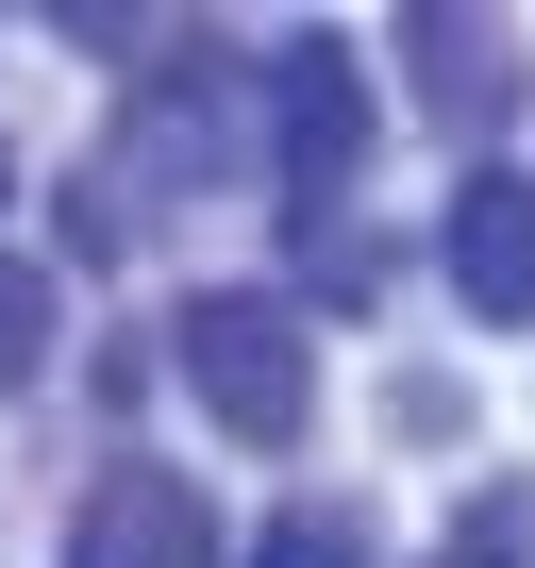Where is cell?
<instances>
[{
    "label": "cell",
    "instance_id": "cell-1",
    "mask_svg": "<svg viewBox=\"0 0 535 568\" xmlns=\"http://www.w3.org/2000/svg\"><path fill=\"white\" fill-rule=\"evenodd\" d=\"M168 368L201 385V418L234 452H285L319 418V335H302L285 284H184V302H168Z\"/></svg>",
    "mask_w": 535,
    "mask_h": 568
},
{
    "label": "cell",
    "instance_id": "cell-2",
    "mask_svg": "<svg viewBox=\"0 0 535 568\" xmlns=\"http://www.w3.org/2000/svg\"><path fill=\"white\" fill-rule=\"evenodd\" d=\"M369 134H385V101H369L352 34H285V68H268V201H285V234H335Z\"/></svg>",
    "mask_w": 535,
    "mask_h": 568
},
{
    "label": "cell",
    "instance_id": "cell-3",
    "mask_svg": "<svg viewBox=\"0 0 535 568\" xmlns=\"http://www.w3.org/2000/svg\"><path fill=\"white\" fill-rule=\"evenodd\" d=\"M68 568H218V501L151 452H118L84 501H68Z\"/></svg>",
    "mask_w": 535,
    "mask_h": 568
},
{
    "label": "cell",
    "instance_id": "cell-4",
    "mask_svg": "<svg viewBox=\"0 0 535 568\" xmlns=\"http://www.w3.org/2000/svg\"><path fill=\"white\" fill-rule=\"evenodd\" d=\"M435 267H452V302H468L485 335H518V318H535V184H518V168H468L452 217H435Z\"/></svg>",
    "mask_w": 535,
    "mask_h": 568
},
{
    "label": "cell",
    "instance_id": "cell-5",
    "mask_svg": "<svg viewBox=\"0 0 535 568\" xmlns=\"http://www.w3.org/2000/svg\"><path fill=\"white\" fill-rule=\"evenodd\" d=\"M402 84H418L435 134H502V118H518V34L435 0V18H402Z\"/></svg>",
    "mask_w": 535,
    "mask_h": 568
},
{
    "label": "cell",
    "instance_id": "cell-6",
    "mask_svg": "<svg viewBox=\"0 0 535 568\" xmlns=\"http://www.w3.org/2000/svg\"><path fill=\"white\" fill-rule=\"evenodd\" d=\"M51 335H68V302H51V267L0 234V385H34L51 368Z\"/></svg>",
    "mask_w": 535,
    "mask_h": 568
},
{
    "label": "cell",
    "instance_id": "cell-7",
    "mask_svg": "<svg viewBox=\"0 0 535 568\" xmlns=\"http://www.w3.org/2000/svg\"><path fill=\"white\" fill-rule=\"evenodd\" d=\"M251 568H369V518L352 501H285V518L251 535Z\"/></svg>",
    "mask_w": 535,
    "mask_h": 568
},
{
    "label": "cell",
    "instance_id": "cell-8",
    "mask_svg": "<svg viewBox=\"0 0 535 568\" xmlns=\"http://www.w3.org/2000/svg\"><path fill=\"white\" fill-rule=\"evenodd\" d=\"M518 551H535V485H485V501L452 518V551H435V568H518Z\"/></svg>",
    "mask_w": 535,
    "mask_h": 568
},
{
    "label": "cell",
    "instance_id": "cell-9",
    "mask_svg": "<svg viewBox=\"0 0 535 568\" xmlns=\"http://www.w3.org/2000/svg\"><path fill=\"white\" fill-rule=\"evenodd\" d=\"M385 418H402V435L435 452V435H468V385H435V368H402V385H385Z\"/></svg>",
    "mask_w": 535,
    "mask_h": 568
},
{
    "label": "cell",
    "instance_id": "cell-10",
    "mask_svg": "<svg viewBox=\"0 0 535 568\" xmlns=\"http://www.w3.org/2000/svg\"><path fill=\"white\" fill-rule=\"evenodd\" d=\"M0 217H18V151H0Z\"/></svg>",
    "mask_w": 535,
    "mask_h": 568
}]
</instances>
